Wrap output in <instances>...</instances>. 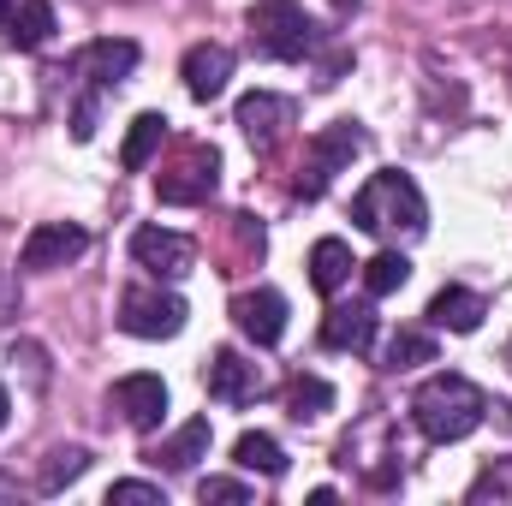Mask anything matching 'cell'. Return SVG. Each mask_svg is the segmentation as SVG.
Listing matches in <instances>:
<instances>
[{
    "label": "cell",
    "mask_w": 512,
    "mask_h": 506,
    "mask_svg": "<svg viewBox=\"0 0 512 506\" xmlns=\"http://www.w3.org/2000/svg\"><path fill=\"white\" fill-rule=\"evenodd\" d=\"M143 459H149L155 471H191L197 459H209V417H191L185 429H173V435H167L161 447H149Z\"/></svg>",
    "instance_id": "e0dca14e"
},
{
    "label": "cell",
    "mask_w": 512,
    "mask_h": 506,
    "mask_svg": "<svg viewBox=\"0 0 512 506\" xmlns=\"http://www.w3.org/2000/svg\"><path fill=\"white\" fill-rule=\"evenodd\" d=\"M6 417H12V399H6V387H0V429H6Z\"/></svg>",
    "instance_id": "f546056e"
},
{
    "label": "cell",
    "mask_w": 512,
    "mask_h": 506,
    "mask_svg": "<svg viewBox=\"0 0 512 506\" xmlns=\"http://www.w3.org/2000/svg\"><path fill=\"white\" fill-rule=\"evenodd\" d=\"M215 185H221V155H215L209 143H191L173 167H161L155 197H161V203H179V209H197V203L215 197Z\"/></svg>",
    "instance_id": "5b68a950"
},
{
    "label": "cell",
    "mask_w": 512,
    "mask_h": 506,
    "mask_svg": "<svg viewBox=\"0 0 512 506\" xmlns=\"http://www.w3.org/2000/svg\"><path fill=\"white\" fill-rule=\"evenodd\" d=\"M108 506H161V489L143 483V477H126V483L108 489Z\"/></svg>",
    "instance_id": "4316f807"
},
{
    "label": "cell",
    "mask_w": 512,
    "mask_h": 506,
    "mask_svg": "<svg viewBox=\"0 0 512 506\" xmlns=\"http://www.w3.org/2000/svg\"><path fill=\"white\" fill-rule=\"evenodd\" d=\"M131 262L149 268L155 280H185L197 268V245L185 233H167V227H137L131 233Z\"/></svg>",
    "instance_id": "ba28073f"
},
{
    "label": "cell",
    "mask_w": 512,
    "mask_h": 506,
    "mask_svg": "<svg viewBox=\"0 0 512 506\" xmlns=\"http://www.w3.org/2000/svg\"><path fill=\"white\" fill-rule=\"evenodd\" d=\"M507 358H512V346H507Z\"/></svg>",
    "instance_id": "836d02e7"
},
{
    "label": "cell",
    "mask_w": 512,
    "mask_h": 506,
    "mask_svg": "<svg viewBox=\"0 0 512 506\" xmlns=\"http://www.w3.org/2000/svg\"><path fill=\"white\" fill-rule=\"evenodd\" d=\"M114 405H120V417H126L137 435H149V429H161V417H167V381L149 376V370L120 376L114 381Z\"/></svg>",
    "instance_id": "8fae6325"
},
{
    "label": "cell",
    "mask_w": 512,
    "mask_h": 506,
    "mask_svg": "<svg viewBox=\"0 0 512 506\" xmlns=\"http://www.w3.org/2000/svg\"><path fill=\"white\" fill-rule=\"evenodd\" d=\"M84 245H90V233H84V227H72V221H42V227L24 239V251H18V268H30V274L66 268L72 256H84Z\"/></svg>",
    "instance_id": "30bf717a"
},
{
    "label": "cell",
    "mask_w": 512,
    "mask_h": 506,
    "mask_svg": "<svg viewBox=\"0 0 512 506\" xmlns=\"http://www.w3.org/2000/svg\"><path fill=\"white\" fill-rule=\"evenodd\" d=\"M245 30H251V48L262 60H304L322 48V30L298 0H256L245 12Z\"/></svg>",
    "instance_id": "3957f363"
},
{
    "label": "cell",
    "mask_w": 512,
    "mask_h": 506,
    "mask_svg": "<svg viewBox=\"0 0 512 506\" xmlns=\"http://www.w3.org/2000/svg\"><path fill=\"white\" fill-rule=\"evenodd\" d=\"M185 298L179 292H161V286H131L120 298V328L131 340H173L185 328Z\"/></svg>",
    "instance_id": "8992f818"
},
{
    "label": "cell",
    "mask_w": 512,
    "mask_h": 506,
    "mask_svg": "<svg viewBox=\"0 0 512 506\" xmlns=\"http://www.w3.org/2000/svg\"><path fill=\"white\" fill-rule=\"evenodd\" d=\"M131 66H137V42H126V36H102V42H90V48H78V54H72V72H78V78H90L96 90L126 84Z\"/></svg>",
    "instance_id": "4fadbf2b"
},
{
    "label": "cell",
    "mask_w": 512,
    "mask_h": 506,
    "mask_svg": "<svg viewBox=\"0 0 512 506\" xmlns=\"http://www.w3.org/2000/svg\"><path fill=\"white\" fill-rule=\"evenodd\" d=\"M405 280H411V262H405V251H393V245H387V251H376L370 262H364V292H370V298H387V292H399Z\"/></svg>",
    "instance_id": "7402d4cb"
},
{
    "label": "cell",
    "mask_w": 512,
    "mask_h": 506,
    "mask_svg": "<svg viewBox=\"0 0 512 506\" xmlns=\"http://www.w3.org/2000/svg\"><path fill=\"white\" fill-rule=\"evenodd\" d=\"M203 387H209V399H221V405H251L256 393H262V370H256L245 352L221 346V352H209V364H203Z\"/></svg>",
    "instance_id": "9c48e42d"
},
{
    "label": "cell",
    "mask_w": 512,
    "mask_h": 506,
    "mask_svg": "<svg viewBox=\"0 0 512 506\" xmlns=\"http://www.w3.org/2000/svg\"><path fill=\"white\" fill-rule=\"evenodd\" d=\"M72 137H78V143H90V137H96V96H84V102H78V114H72Z\"/></svg>",
    "instance_id": "f1b7e54d"
},
{
    "label": "cell",
    "mask_w": 512,
    "mask_h": 506,
    "mask_svg": "<svg viewBox=\"0 0 512 506\" xmlns=\"http://www.w3.org/2000/svg\"><path fill=\"white\" fill-rule=\"evenodd\" d=\"M84 471H90V453H84V447H54L48 465H42V477H36V489H42V495H60V489L78 483Z\"/></svg>",
    "instance_id": "603a6c76"
},
{
    "label": "cell",
    "mask_w": 512,
    "mask_h": 506,
    "mask_svg": "<svg viewBox=\"0 0 512 506\" xmlns=\"http://www.w3.org/2000/svg\"><path fill=\"white\" fill-rule=\"evenodd\" d=\"M483 316H489V304H483L471 286H441V292L429 298V322L447 328V334H477Z\"/></svg>",
    "instance_id": "2e32d148"
},
{
    "label": "cell",
    "mask_w": 512,
    "mask_h": 506,
    "mask_svg": "<svg viewBox=\"0 0 512 506\" xmlns=\"http://www.w3.org/2000/svg\"><path fill=\"white\" fill-rule=\"evenodd\" d=\"M352 268H358V262H352V245H346V239H316V245H310V286H316L322 298H334V292L352 280Z\"/></svg>",
    "instance_id": "ac0fdd59"
},
{
    "label": "cell",
    "mask_w": 512,
    "mask_h": 506,
    "mask_svg": "<svg viewBox=\"0 0 512 506\" xmlns=\"http://www.w3.org/2000/svg\"><path fill=\"white\" fill-rule=\"evenodd\" d=\"M382 364H387V370H417V364H435V340H429L423 328H399V334L387 340Z\"/></svg>",
    "instance_id": "cb8c5ba5"
},
{
    "label": "cell",
    "mask_w": 512,
    "mask_h": 506,
    "mask_svg": "<svg viewBox=\"0 0 512 506\" xmlns=\"http://www.w3.org/2000/svg\"><path fill=\"white\" fill-rule=\"evenodd\" d=\"M322 346L364 358V352L376 346V310H370V304H334V310L322 316Z\"/></svg>",
    "instance_id": "9a60e30c"
},
{
    "label": "cell",
    "mask_w": 512,
    "mask_h": 506,
    "mask_svg": "<svg viewBox=\"0 0 512 506\" xmlns=\"http://www.w3.org/2000/svg\"><path fill=\"white\" fill-rule=\"evenodd\" d=\"M483 417H489L483 387H477L471 376H459V370H441V376H429L417 393H411V423H417L423 441H435V447L465 441Z\"/></svg>",
    "instance_id": "7a4b0ae2"
},
{
    "label": "cell",
    "mask_w": 512,
    "mask_h": 506,
    "mask_svg": "<svg viewBox=\"0 0 512 506\" xmlns=\"http://www.w3.org/2000/svg\"><path fill=\"white\" fill-rule=\"evenodd\" d=\"M18 48H42L48 36H54V6L48 0H18V12H12V30H6Z\"/></svg>",
    "instance_id": "44dd1931"
},
{
    "label": "cell",
    "mask_w": 512,
    "mask_h": 506,
    "mask_svg": "<svg viewBox=\"0 0 512 506\" xmlns=\"http://www.w3.org/2000/svg\"><path fill=\"white\" fill-rule=\"evenodd\" d=\"M0 24H12V0H0Z\"/></svg>",
    "instance_id": "1f68e13d"
},
{
    "label": "cell",
    "mask_w": 512,
    "mask_h": 506,
    "mask_svg": "<svg viewBox=\"0 0 512 506\" xmlns=\"http://www.w3.org/2000/svg\"><path fill=\"white\" fill-rule=\"evenodd\" d=\"M489 495H507V501H512V465H501V471L489 465V471L471 483V501H489Z\"/></svg>",
    "instance_id": "83f0119b"
},
{
    "label": "cell",
    "mask_w": 512,
    "mask_h": 506,
    "mask_svg": "<svg viewBox=\"0 0 512 506\" xmlns=\"http://www.w3.org/2000/svg\"><path fill=\"white\" fill-rule=\"evenodd\" d=\"M328 6H334V12H358V0H328Z\"/></svg>",
    "instance_id": "4dcf8cb0"
},
{
    "label": "cell",
    "mask_w": 512,
    "mask_h": 506,
    "mask_svg": "<svg viewBox=\"0 0 512 506\" xmlns=\"http://www.w3.org/2000/svg\"><path fill=\"white\" fill-rule=\"evenodd\" d=\"M233 465H239V471H256V477H280V471H286V453H280L274 435L245 429V435L233 441Z\"/></svg>",
    "instance_id": "ffe728a7"
},
{
    "label": "cell",
    "mask_w": 512,
    "mask_h": 506,
    "mask_svg": "<svg viewBox=\"0 0 512 506\" xmlns=\"http://www.w3.org/2000/svg\"><path fill=\"white\" fill-rule=\"evenodd\" d=\"M507 423H512V405H507Z\"/></svg>",
    "instance_id": "d6a6232c"
},
{
    "label": "cell",
    "mask_w": 512,
    "mask_h": 506,
    "mask_svg": "<svg viewBox=\"0 0 512 506\" xmlns=\"http://www.w3.org/2000/svg\"><path fill=\"white\" fill-rule=\"evenodd\" d=\"M328 405H334V387H328L322 376H298L292 387H286V411H292L298 423H316Z\"/></svg>",
    "instance_id": "d4e9b609"
},
{
    "label": "cell",
    "mask_w": 512,
    "mask_h": 506,
    "mask_svg": "<svg viewBox=\"0 0 512 506\" xmlns=\"http://www.w3.org/2000/svg\"><path fill=\"white\" fill-rule=\"evenodd\" d=\"M179 78H185L191 102H215V96L227 90V78H233V48H221V42H191L185 60H179Z\"/></svg>",
    "instance_id": "7c38bea8"
},
{
    "label": "cell",
    "mask_w": 512,
    "mask_h": 506,
    "mask_svg": "<svg viewBox=\"0 0 512 506\" xmlns=\"http://www.w3.org/2000/svg\"><path fill=\"white\" fill-rule=\"evenodd\" d=\"M197 501H221V506H245L251 501V483H239V477H203L197 483Z\"/></svg>",
    "instance_id": "484cf974"
},
{
    "label": "cell",
    "mask_w": 512,
    "mask_h": 506,
    "mask_svg": "<svg viewBox=\"0 0 512 506\" xmlns=\"http://www.w3.org/2000/svg\"><path fill=\"white\" fill-rule=\"evenodd\" d=\"M233 322H239V334H245V340H256V346H274V340L286 334V298H280L274 286L239 292V298H233Z\"/></svg>",
    "instance_id": "5bb4252c"
},
{
    "label": "cell",
    "mask_w": 512,
    "mask_h": 506,
    "mask_svg": "<svg viewBox=\"0 0 512 506\" xmlns=\"http://www.w3.org/2000/svg\"><path fill=\"white\" fill-rule=\"evenodd\" d=\"M358 149H364V126H358V120H334V126H322L310 143H304V173L292 179V191H298L304 203H316V197L334 185V173L352 167Z\"/></svg>",
    "instance_id": "277c9868"
},
{
    "label": "cell",
    "mask_w": 512,
    "mask_h": 506,
    "mask_svg": "<svg viewBox=\"0 0 512 506\" xmlns=\"http://www.w3.org/2000/svg\"><path fill=\"white\" fill-rule=\"evenodd\" d=\"M239 131L251 137L256 155H274L280 143H286V131H292V120H298V102L292 96H274V90H251L245 102H239Z\"/></svg>",
    "instance_id": "52a82bcc"
},
{
    "label": "cell",
    "mask_w": 512,
    "mask_h": 506,
    "mask_svg": "<svg viewBox=\"0 0 512 506\" xmlns=\"http://www.w3.org/2000/svg\"><path fill=\"white\" fill-rule=\"evenodd\" d=\"M161 143H167V120H161V114H137L131 131H126V143H120V167H126V173H143Z\"/></svg>",
    "instance_id": "d6986e66"
},
{
    "label": "cell",
    "mask_w": 512,
    "mask_h": 506,
    "mask_svg": "<svg viewBox=\"0 0 512 506\" xmlns=\"http://www.w3.org/2000/svg\"><path fill=\"white\" fill-rule=\"evenodd\" d=\"M352 227L370 233V239H387V245H393V239H417V233H429V203H423L417 179L399 173V167L370 173L364 191L352 197Z\"/></svg>",
    "instance_id": "6da1fadb"
}]
</instances>
